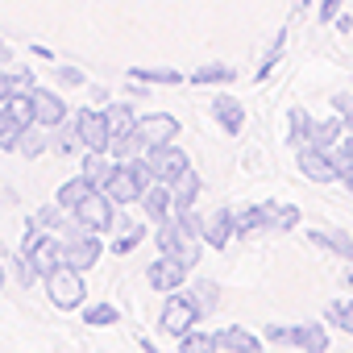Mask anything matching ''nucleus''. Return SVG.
Listing matches in <instances>:
<instances>
[{"label": "nucleus", "mask_w": 353, "mask_h": 353, "mask_svg": "<svg viewBox=\"0 0 353 353\" xmlns=\"http://www.w3.org/2000/svg\"><path fill=\"white\" fill-rule=\"evenodd\" d=\"M137 133H141L145 150L150 145H166L170 137H179V121H174L170 112H150V117H137Z\"/></svg>", "instance_id": "obj_11"}, {"label": "nucleus", "mask_w": 353, "mask_h": 353, "mask_svg": "<svg viewBox=\"0 0 353 353\" xmlns=\"http://www.w3.org/2000/svg\"><path fill=\"white\" fill-rule=\"evenodd\" d=\"M196 299H200V307L204 312H212L216 307V283H196V291H192Z\"/></svg>", "instance_id": "obj_43"}, {"label": "nucleus", "mask_w": 353, "mask_h": 353, "mask_svg": "<svg viewBox=\"0 0 353 353\" xmlns=\"http://www.w3.org/2000/svg\"><path fill=\"white\" fill-rule=\"evenodd\" d=\"M262 216H266V229H274V233H291L299 225V208L295 204H279V200L262 204Z\"/></svg>", "instance_id": "obj_19"}, {"label": "nucleus", "mask_w": 353, "mask_h": 353, "mask_svg": "<svg viewBox=\"0 0 353 353\" xmlns=\"http://www.w3.org/2000/svg\"><path fill=\"white\" fill-rule=\"evenodd\" d=\"M345 283H349V287H353V270H349V274H345Z\"/></svg>", "instance_id": "obj_51"}, {"label": "nucleus", "mask_w": 353, "mask_h": 353, "mask_svg": "<svg viewBox=\"0 0 353 353\" xmlns=\"http://www.w3.org/2000/svg\"><path fill=\"white\" fill-rule=\"evenodd\" d=\"M216 349H221L216 332H200V328H188V332L179 336V353H216Z\"/></svg>", "instance_id": "obj_25"}, {"label": "nucleus", "mask_w": 353, "mask_h": 353, "mask_svg": "<svg viewBox=\"0 0 353 353\" xmlns=\"http://www.w3.org/2000/svg\"><path fill=\"white\" fill-rule=\"evenodd\" d=\"M141 150H145V141H141V133H137V129H129V133H112V141H108V154H112L117 162L137 158Z\"/></svg>", "instance_id": "obj_24"}, {"label": "nucleus", "mask_w": 353, "mask_h": 353, "mask_svg": "<svg viewBox=\"0 0 353 353\" xmlns=\"http://www.w3.org/2000/svg\"><path fill=\"white\" fill-rule=\"evenodd\" d=\"M63 204H46L42 212H38V225H50V229H63Z\"/></svg>", "instance_id": "obj_41"}, {"label": "nucleus", "mask_w": 353, "mask_h": 353, "mask_svg": "<svg viewBox=\"0 0 353 353\" xmlns=\"http://www.w3.org/2000/svg\"><path fill=\"white\" fill-rule=\"evenodd\" d=\"M287 137H291L295 150H299V145H312V137H316V121H312L303 108H291V112H287Z\"/></svg>", "instance_id": "obj_21"}, {"label": "nucleus", "mask_w": 353, "mask_h": 353, "mask_svg": "<svg viewBox=\"0 0 353 353\" xmlns=\"http://www.w3.org/2000/svg\"><path fill=\"white\" fill-rule=\"evenodd\" d=\"M50 145H54L59 154H71V150L79 145V129H75V125H67V121H63V125H54V137H50Z\"/></svg>", "instance_id": "obj_38"}, {"label": "nucleus", "mask_w": 353, "mask_h": 353, "mask_svg": "<svg viewBox=\"0 0 353 353\" xmlns=\"http://www.w3.org/2000/svg\"><path fill=\"white\" fill-rule=\"evenodd\" d=\"M295 345L303 349V353H324L328 349V332H324V324H295Z\"/></svg>", "instance_id": "obj_23"}, {"label": "nucleus", "mask_w": 353, "mask_h": 353, "mask_svg": "<svg viewBox=\"0 0 353 353\" xmlns=\"http://www.w3.org/2000/svg\"><path fill=\"white\" fill-rule=\"evenodd\" d=\"M5 59H9V46H5V42H0V63H5Z\"/></svg>", "instance_id": "obj_49"}, {"label": "nucleus", "mask_w": 353, "mask_h": 353, "mask_svg": "<svg viewBox=\"0 0 353 353\" xmlns=\"http://www.w3.org/2000/svg\"><path fill=\"white\" fill-rule=\"evenodd\" d=\"M17 279H21V287H26V291H30V287L38 283V266H34V262H30L26 254L17 258Z\"/></svg>", "instance_id": "obj_42"}, {"label": "nucleus", "mask_w": 353, "mask_h": 353, "mask_svg": "<svg viewBox=\"0 0 353 353\" xmlns=\"http://www.w3.org/2000/svg\"><path fill=\"white\" fill-rule=\"evenodd\" d=\"M141 237H145V233H141V225L125 221V225H121V237L112 241V254H133V250L141 245Z\"/></svg>", "instance_id": "obj_33"}, {"label": "nucleus", "mask_w": 353, "mask_h": 353, "mask_svg": "<svg viewBox=\"0 0 353 353\" xmlns=\"http://www.w3.org/2000/svg\"><path fill=\"white\" fill-rule=\"evenodd\" d=\"M21 254L38 266V274H50L54 266H63V241H59V233H54V237H38L34 229H26Z\"/></svg>", "instance_id": "obj_7"}, {"label": "nucleus", "mask_w": 353, "mask_h": 353, "mask_svg": "<svg viewBox=\"0 0 353 353\" xmlns=\"http://www.w3.org/2000/svg\"><path fill=\"white\" fill-rule=\"evenodd\" d=\"M30 96H34V117H38V125L54 129V125H63V121H67V104H63V96H59V92L34 88Z\"/></svg>", "instance_id": "obj_13"}, {"label": "nucleus", "mask_w": 353, "mask_h": 353, "mask_svg": "<svg viewBox=\"0 0 353 353\" xmlns=\"http://www.w3.org/2000/svg\"><path fill=\"white\" fill-rule=\"evenodd\" d=\"M341 5H345V0H320V21H336Z\"/></svg>", "instance_id": "obj_45"}, {"label": "nucleus", "mask_w": 353, "mask_h": 353, "mask_svg": "<svg viewBox=\"0 0 353 353\" xmlns=\"http://www.w3.org/2000/svg\"><path fill=\"white\" fill-rule=\"evenodd\" d=\"M233 79H237V71L225 67V63H208V67L192 71V83H196V88H204V83H233Z\"/></svg>", "instance_id": "obj_27"}, {"label": "nucleus", "mask_w": 353, "mask_h": 353, "mask_svg": "<svg viewBox=\"0 0 353 353\" xmlns=\"http://www.w3.org/2000/svg\"><path fill=\"white\" fill-rule=\"evenodd\" d=\"M75 221H79V229H92V233H104L108 225H112V200L96 188L79 208H75Z\"/></svg>", "instance_id": "obj_10"}, {"label": "nucleus", "mask_w": 353, "mask_h": 353, "mask_svg": "<svg viewBox=\"0 0 353 353\" xmlns=\"http://www.w3.org/2000/svg\"><path fill=\"white\" fill-rule=\"evenodd\" d=\"M332 108H336V117H341L345 125H353V96L336 92V96H332Z\"/></svg>", "instance_id": "obj_44"}, {"label": "nucleus", "mask_w": 353, "mask_h": 353, "mask_svg": "<svg viewBox=\"0 0 353 353\" xmlns=\"http://www.w3.org/2000/svg\"><path fill=\"white\" fill-rule=\"evenodd\" d=\"M170 196H174V212H179V208H192V204H196V196H200V174L188 166L179 179L170 183Z\"/></svg>", "instance_id": "obj_20"}, {"label": "nucleus", "mask_w": 353, "mask_h": 353, "mask_svg": "<svg viewBox=\"0 0 353 353\" xmlns=\"http://www.w3.org/2000/svg\"><path fill=\"white\" fill-rule=\"evenodd\" d=\"M0 287H5V266H0Z\"/></svg>", "instance_id": "obj_52"}, {"label": "nucleus", "mask_w": 353, "mask_h": 353, "mask_svg": "<svg viewBox=\"0 0 353 353\" xmlns=\"http://www.w3.org/2000/svg\"><path fill=\"white\" fill-rule=\"evenodd\" d=\"M216 341H221V349H229V353H258V349H262V341H258L250 328H241V324L221 328V332H216Z\"/></svg>", "instance_id": "obj_18"}, {"label": "nucleus", "mask_w": 353, "mask_h": 353, "mask_svg": "<svg viewBox=\"0 0 353 353\" xmlns=\"http://www.w3.org/2000/svg\"><path fill=\"white\" fill-rule=\"evenodd\" d=\"M266 341L270 345H295V324H266Z\"/></svg>", "instance_id": "obj_39"}, {"label": "nucleus", "mask_w": 353, "mask_h": 353, "mask_svg": "<svg viewBox=\"0 0 353 353\" xmlns=\"http://www.w3.org/2000/svg\"><path fill=\"white\" fill-rule=\"evenodd\" d=\"M46 279V291H50V303L59 307V312H75V307H83V299H88V287H83V274L75 270V266H54L50 274H42Z\"/></svg>", "instance_id": "obj_2"}, {"label": "nucleus", "mask_w": 353, "mask_h": 353, "mask_svg": "<svg viewBox=\"0 0 353 353\" xmlns=\"http://www.w3.org/2000/svg\"><path fill=\"white\" fill-rule=\"evenodd\" d=\"M345 141V121L341 117H332V121H320L316 125V137H312V145H320V150H332V145H341Z\"/></svg>", "instance_id": "obj_26"}, {"label": "nucleus", "mask_w": 353, "mask_h": 353, "mask_svg": "<svg viewBox=\"0 0 353 353\" xmlns=\"http://www.w3.org/2000/svg\"><path fill=\"white\" fill-rule=\"evenodd\" d=\"M75 129H79V145H83L88 154H104L108 141H112V129H108V117H104V112L83 108V112L75 117Z\"/></svg>", "instance_id": "obj_8"}, {"label": "nucleus", "mask_w": 353, "mask_h": 353, "mask_svg": "<svg viewBox=\"0 0 353 353\" xmlns=\"http://www.w3.org/2000/svg\"><path fill=\"white\" fill-rule=\"evenodd\" d=\"M145 279H150V287H154V291H179V287H183V279H188V266H183L179 258L162 254V258L145 270Z\"/></svg>", "instance_id": "obj_12"}, {"label": "nucleus", "mask_w": 353, "mask_h": 353, "mask_svg": "<svg viewBox=\"0 0 353 353\" xmlns=\"http://www.w3.org/2000/svg\"><path fill=\"white\" fill-rule=\"evenodd\" d=\"M299 5H307V0H299Z\"/></svg>", "instance_id": "obj_53"}, {"label": "nucleus", "mask_w": 353, "mask_h": 353, "mask_svg": "<svg viewBox=\"0 0 353 353\" xmlns=\"http://www.w3.org/2000/svg\"><path fill=\"white\" fill-rule=\"evenodd\" d=\"M42 129H46V125H30V129L21 133V141H17V154H26V158H38V154L50 145V137H46Z\"/></svg>", "instance_id": "obj_30"}, {"label": "nucleus", "mask_w": 353, "mask_h": 353, "mask_svg": "<svg viewBox=\"0 0 353 353\" xmlns=\"http://www.w3.org/2000/svg\"><path fill=\"white\" fill-rule=\"evenodd\" d=\"M212 117L221 121V129H225L229 137H237L241 125H245V108H241V100H233V96H216V100H212Z\"/></svg>", "instance_id": "obj_16"}, {"label": "nucleus", "mask_w": 353, "mask_h": 353, "mask_svg": "<svg viewBox=\"0 0 353 353\" xmlns=\"http://www.w3.org/2000/svg\"><path fill=\"white\" fill-rule=\"evenodd\" d=\"M92 192H96V183L88 179V174H75L71 183H63V188H59V204L75 212V208H79V204H83V200L92 196Z\"/></svg>", "instance_id": "obj_22"}, {"label": "nucleus", "mask_w": 353, "mask_h": 353, "mask_svg": "<svg viewBox=\"0 0 353 353\" xmlns=\"http://www.w3.org/2000/svg\"><path fill=\"white\" fill-rule=\"evenodd\" d=\"M129 79H137V83H183V75L170 71V67H133Z\"/></svg>", "instance_id": "obj_29"}, {"label": "nucleus", "mask_w": 353, "mask_h": 353, "mask_svg": "<svg viewBox=\"0 0 353 353\" xmlns=\"http://www.w3.org/2000/svg\"><path fill=\"white\" fill-rule=\"evenodd\" d=\"M233 237H237V212H233V208H216V212L204 221V241L216 245V250H225Z\"/></svg>", "instance_id": "obj_14"}, {"label": "nucleus", "mask_w": 353, "mask_h": 353, "mask_svg": "<svg viewBox=\"0 0 353 353\" xmlns=\"http://www.w3.org/2000/svg\"><path fill=\"white\" fill-rule=\"evenodd\" d=\"M154 183V170H150V158H125V162H117L112 166V174H108V183L100 188L112 204H133V200H141V192Z\"/></svg>", "instance_id": "obj_1"}, {"label": "nucleus", "mask_w": 353, "mask_h": 353, "mask_svg": "<svg viewBox=\"0 0 353 353\" xmlns=\"http://www.w3.org/2000/svg\"><path fill=\"white\" fill-rule=\"evenodd\" d=\"M266 229V216H262V204H250L237 212V237H254Z\"/></svg>", "instance_id": "obj_31"}, {"label": "nucleus", "mask_w": 353, "mask_h": 353, "mask_svg": "<svg viewBox=\"0 0 353 353\" xmlns=\"http://www.w3.org/2000/svg\"><path fill=\"white\" fill-rule=\"evenodd\" d=\"M145 158H150V170H154V179L158 183H174V179H179V174L192 166V158L179 150V145H150L145 150Z\"/></svg>", "instance_id": "obj_6"}, {"label": "nucleus", "mask_w": 353, "mask_h": 353, "mask_svg": "<svg viewBox=\"0 0 353 353\" xmlns=\"http://www.w3.org/2000/svg\"><path fill=\"white\" fill-rule=\"evenodd\" d=\"M100 254H104V245H100V237L92 229H71L63 237V262L75 266V270H92L100 262Z\"/></svg>", "instance_id": "obj_5"}, {"label": "nucleus", "mask_w": 353, "mask_h": 353, "mask_svg": "<svg viewBox=\"0 0 353 353\" xmlns=\"http://www.w3.org/2000/svg\"><path fill=\"white\" fill-rule=\"evenodd\" d=\"M307 241L316 245V250H328V254H336V258H353V237L349 233H336V229H307Z\"/></svg>", "instance_id": "obj_17"}, {"label": "nucleus", "mask_w": 353, "mask_h": 353, "mask_svg": "<svg viewBox=\"0 0 353 353\" xmlns=\"http://www.w3.org/2000/svg\"><path fill=\"white\" fill-rule=\"evenodd\" d=\"M83 174H88L96 188H104V183H108V174H112V166H108L104 154H88V158H83Z\"/></svg>", "instance_id": "obj_34"}, {"label": "nucleus", "mask_w": 353, "mask_h": 353, "mask_svg": "<svg viewBox=\"0 0 353 353\" xmlns=\"http://www.w3.org/2000/svg\"><path fill=\"white\" fill-rule=\"evenodd\" d=\"M59 79H63V83H83V71H75V67H63V71H59Z\"/></svg>", "instance_id": "obj_46"}, {"label": "nucleus", "mask_w": 353, "mask_h": 353, "mask_svg": "<svg viewBox=\"0 0 353 353\" xmlns=\"http://www.w3.org/2000/svg\"><path fill=\"white\" fill-rule=\"evenodd\" d=\"M324 316H328L332 324H341V328H345V332L353 336V299H332Z\"/></svg>", "instance_id": "obj_37"}, {"label": "nucleus", "mask_w": 353, "mask_h": 353, "mask_svg": "<svg viewBox=\"0 0 353 353\" xmlns=\"http://www.w3.org/2000/svg\"><path fill=\"white\" fill-rule=\"evenodd\" d=\"M295 162H299V170H303V179H312V183H336V166H332L328 150H320V145H299Z\"/></svg>", "instance_id": "obj_9"}, {"label": "nucleus", "mask_w": 353, "mask_h": 353, "mask_svg": "<svg viewBox=\"0 0 353 353\" xmlns=\"http://www.w3.org/2000/svg\"><path fill=\"white\" fill-rule=\"evenodd\" d=\"M21 133H26V125H17L5 108H0V150H17Z\"/></svg>", "instance_id": "obj_35"}, {"label": "nucleus", "mask_w": 353, "mask_h": 353, "mask_svg": "<svg viewBox=\"0 0 353 353\" xmlns=\"http://www.w3.org/2000/svg\"><path fill=\"white\" fill-rule=\"evenodd\" d=\"M9 88H13V96L34 92V88H38V83H34V71H17V75H9Z\"/></svg>", "instance_id": "obj_40"}, {"label": "nucleus", "mask_w": 353, "mask_h": 353, "mask_svg": "<svg viewBox=\"0 0 353 353\" xmlns=\"http://www.w3.org/2000/svg\"><path fill=\"white\" fill-rule=\"evenodd\" d=\"M13 96V88H9V71H0V104H5Z\"/></svg>", "instance_id": "obj_47"}, {"label": "nucleus", "mask_w": 353, "mask_h": 353, "mask_svg": "<svg viewBox=\"0 0 353 353\" xmlns=\"http://www.w3.org/2000/svg\"><path fill=\"white\" fill-rule=\"evenodd\" d=\"M204 316L200 299L196 295H179V291H170V299L162 303V316H158V328L166 336H183L188 328H196V320Z\"/></svg>", "instance_id": "obj_4"}, {"label": "nucleus", "mask_w": 353, "mask_h": 353, "mask_svg": "<svg viewBox=\"0 0 353 353\" xmlns=\"http://www.w3.org/2000/svg\"><path fill=\"white\" fill-rule=\"evenodd\" d=\"M104 117H108V129H112V133H129V129H137V117H133L129 104H112Z\"/></svg>", "instance_id": "obj_32"}, {"label": "nucleus", "mask_w": 353, "mask_h": 353, "mask_svg": "<svg viewBox=\"0 0 353 353\" xmlns=\"http://www.w3.org/2000/svg\"><path fill=\"white\" fill-rule=\"evenodd\" d=\"M141 208H145V216L150 221H170V212H174V196H170V183H150L145 192H141Z\"/></svg>", "instance_id": "obj_15"}, {"label": "nucleus", "mask_w": 353, "mask_h": 353, "mask_svg": "<svg viewBox=\"0 0 353 353\" xmlns=\"http://www.w3.org/2000/svg\"><path fill=\"white\" fill-rule=\"evenodd\" d=\"M5 112H9L17 125H26V129L38 125V117H34V96H30V92H26V96H9V100H5Z\"/></svg>", "instance_id": "obj_28"}, {"label": "nucleus", "mask_w": 353, "mask_h": 353, "mask_svg": "<svg viewBox=\"0 0 353 353\" xmlns=\"http://www.w3.org/2000/svg\"><path fill=\"white\" fill-rule=\"evenodd\" d=\"M345 145H349V154H353V133H349V137H345Z\"/></svg>", "instance_id": "obj_50"}, {"label": "nucleus", "mask_w": 353, "mask_h": 353, "mask_svg": "<svg viewBox=\"0 0 353 353\" xmlns=\"http://www.w3.org/2000/svg\"><path fill=\"white\" fill-rule=\"evenodd\" d=\"M336 30H341V34H349V30H353V17H345V13H336Z\"/></svg>", "instance_id": "obj_48"}, {"label": "nucleus", "mask_w": 353, "mask_h": 353, "mask_svg": "<svg viewBox=\"0 0 353 353\" xmlns=\"http://www.w3.org/2000/svg\"><path fill=\"white\" fill-rule=\"evenodd\" d=\"M117 307L112 303H92V307H83V320L92 324V328H108V324H117Z\"/></svg>", "instance_id": "obj_36"}, {"label": "nucleus", "mask_w": 353, "mask_h": 353, "mask_svg": "<svg viewBox=\"0 0 353 353\" xmlns=\"http://www.w3.org/2000/svg\"><path fill=\"white\" fill-rule=\"evenodd\" d=\"M158 250L170 254V258H179L188 270L200 262V233H192L188 225H179V216L174 221H162L158 225Z\"/></svg>", "instance_id": "obj_3"}]
</instances>
